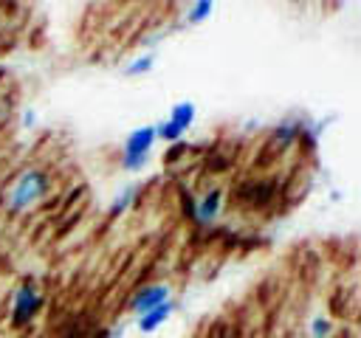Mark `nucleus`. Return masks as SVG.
<instances>
[{
    "label": "nucleus",
    "mask_w": 361,
    "mask_h": 338,
    "mask_svg": "<svg viewBox=\"0 0 361 338\" xmlns=\"http://www.w3.org/2000/svg\"><path fill=\"white\" fill-rule=\"evenodd\" d=\"M195 118H197V104H195L192 99L175 101V104L169 107V115H166V121H169L172 127H178L183 135H186V130L195 124Z\"/></svg>",
    "instance_id": "obj_8"
},
{
    "label": "nucleus",
    "mask_w": 361,
    "mask_h": 338,
    "mask_svg": "<svg viewBox=\"0 0 361 338\" xmlns=\"http://www.w3.org/2000/svg\"><path fill=\"white\" fill-rule=\"evenodd\" d=\"M212 14H214V3H212V0H195V3L183 11V20H186L189 25H200V23H206Z\"/></svg>",
    "instance_id": "obj_10"
},
{
    "label": "nucleus",
    "mask_w": 361,
    "mask_h": 338,
    "mask_svg": "<svg viewBox=\"0 0 361 338\" xmlns=\"http://www.w3.org/2000/svg\"><path fill=\"white\" fill-rule=\"evenodd\" d=\"M175 310H178V301H175V299H169V301H164V304L152 307L149 313L138 315V318H135V327H138V332H144V335L155 332L158 327H164V324L172 318V313H175Z\"/></svg>",
    "instance_id": "obj_7"
},
{
    "label": "nucleus",
    "mask_w": 361,
    "mask_h": 338,
    "mask_svg": "<svg viewBox=\"0 0 361 338\" xmlns=\"http://www.w3.org/2000/svg\"><path fill=\"white\" fill-rule=\"evenodd\" d=\"M155 141H158L155 138V124H144V127H135L133 132H127V138L121 144L118 166L124 172H141L152 158Z\"/></svg>",
    "instance_id": "obj_2"
},
{
    "label": "nucleus",
    "mask_w": 361,
    "mask_h": 338,
    "mask_svg": "<svg viewBox=\"0 0 361 338\" xmlns=\"http://www.w3.org/2000/svg\"><path fill=\"white\" fill-rule=\"evenodd\" d=\"M45 301H48V296L28 279V282H23L17 290H14V296H11V315H8V321H11V327H28L39 313H42V307H45Z\"/></svg>",
    "instance_id": "obj_3"
},
{
    "label": "nucleus",
    "mask_w": 361,
    "mask_h": 338,
    "mask_svg": "<svg viewBox=\"0 0 361 338\" xmlns=\"http://www.w3.org/2000/svg\"><path fill=\"white\" fill-rule=\"evenodd\" d=\"M34 121H37V118H34V110H25V113H23V127H28V130H31V127H34Z\"/></svg>",
    "instance_id": "obj_14"
},
{
    "label": "nucleus",
    "mask_w": 361,
    "mask_h": 338,
    "mask_svg": "<svg viewBox=\"0 0 361 338\" xmlns=\"http://www.w3.org/2000/svg\"><path fill=\"white\" fill-rule=\"evenodd\" d=\"M180 211H183V217L192 223L195 220V197L189 194V192H180Z\"/></svg>",
    "instance_id": "obj_13"
},
{
    "label": "nucleus",
    "mask_w": 361,
    "mask_h": 338,
    "mask_svg": "<svg viewBox=\"0 0 361 338\" xmlns=\"http://www.w3.org/2000/svg\"><path fill=\"white\" fill-rule=\"evenodd\" d=\"M169 299H172V287H169L166 282H149V284H141V287L130 296L127 307H130V313L144 315V313H149L152 307H158V304H164V301H169Z\"/></svg>",
    "instance_id": "obj_5"
},
{
    "label": "nucleus",
    "mask_w": 361,
    "mask_h": 338,
    "mask_svg": "<svg viewBox=\"0 0 361 338\" xmlns=\"http://www.w3.org/2000/svg\"><path fill=\"white\" fill-rule=\"evenodd\" d=\"M336 324L327 315H313L310 318V338H333Z\"/></svg>",
    "instance_id": "obj_12"
},
{
    "label": "nucleus",
    "mask_w": 361,
    "mask_h": 338,
    "mask_svg": "<svg viewBox=\"0 0 361 338\" xmlns=\"http://www.w3.org/2000/svg\"><path fill=\"white\" fill-rule=\"evenodd\" d=\"M138 194H141V186H138V183H127V186H121V189L116 192V197L110 200L107 217H121V214H127V211L135 206Z\"/></svg>",
    "instance_id": "obj_9"
},
{
    "label": "nucleus",
    "mask_w": 361,
    "mask_h": 338,
    "mask_svg": "<svg viewBox=\"0 0 361 338\" xmlns=\"http://www.w3.org/2000/svg\"><path fill=\"white\" fill-rule=\"evenodd\" d=\"M223 206H226V192L220 186H212L206 189L200 197H195V225L200 228H212L217 225L220 214H223Z\"/></svg>",
    "instance_id": "obj_4"
},
{
    "label": "nucleus",
    "mask_w": 361,
    "mask_h": 338,
    "mask_svg": "<svg viewBox=\"0 0 361 338\" xmlns=\"http://www.w3.org/2000/svg\"><path fill=\"white\" fill-rule=\"evenodd\" d=\"M51 186H54V177H51V172L45 169V166H39V163H31V166H23L11 180H8V186H6V192H3V211L6 214H11V217H20V214H28V211H34L45 197H48V192H51Z\"/></svg>",
    "instance_id": "obj_1"
},
{
    "label": "nucleus",
    "mask_w": 361,
    "mask_h": 338,
    "mask_svg": "<svg viewBox=\"0 0 361 338\" xmlns=\"http://www.w3.org/2000/svg\"><path fill=\"white\" fill-rule=\"evenodd\" d=\"M302 130H305V115H285V118H279L274 124V130H271V138H268L271 149L288 152V149L299 146Z\"/></svg>",
    "instance_id": "obj_6"
},
{
    "label": "nucleus",
    "mask_w": 361,
    "mask_h": 338,
    "mask_svg": "<svg viewBox=\"0 0 361 338\" xmlns=\"http://www.w3.org/2000/svg\"><path fill=\"white\" fill-rule=\"evenodd\" d=\"M155 59H158V54H155V51H147V54L135 56L133 62H127L124 76H144V73H149V70L155 68Z\"/></svg>",
    "instance_id": "obj_11"
}]
</instances>
